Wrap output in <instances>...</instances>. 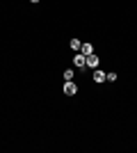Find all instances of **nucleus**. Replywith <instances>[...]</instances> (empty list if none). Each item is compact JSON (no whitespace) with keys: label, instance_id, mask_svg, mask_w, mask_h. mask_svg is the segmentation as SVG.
I'll list each match as a JSON object with an SVG mask.
<instances>
[{"label":"nucleus","instance_id":"1","mask_svg":"<svg viewBox=\"0 0 137 153\" xmlns=\"http://www.w3.org/2000/svg\"><path fill=\"white\" fill-rule=\"evenodd\" d=\"M64 94H66V96L78 94V87H76V82H73V80H66V82H64Z\"/></svg>","mask_w":137,"mask_h":153},{"label":"nucleus","instance_id":"2","mask_svg":"<svg viewBox=\"0 0 137 153\" xmlns=\"http://www.w3.org/2000/svg\"><path fill=\"white\" fill-rule=\"evenodd\" d=\"M73 64H76L78 69H82V66L87 64V55H76V57H73Z\"/></svg>","mask_w":137,"mask_h":153},{"label":"nucleus","instance_id":"3","mask_svg":"<svg viewBox=\"0 0 137 153\" xmlns=\"http://www.w3.org/2000/svg\"><path fill=\"white\" fill-rule=\"evenodd\" d=\"M80 51H82V55H91V53H94V46H91V44H82V46H80Z\"/></svg>","mask_w":137,"mask_h":153},{"label":"nucleus","instance_id":"4","mask_svg":"<svg viewBox=\"0 0 137 153\" xmlns=\"http://www.w3.org/2000/svg\"><path fill=\"white\" fill-rule=\"evenodd\" d=\"M87 64L96 69V66H98V57H96V55H87Z\"/></svg>","mask_w":137,"mask_h":153},{"label":"nucleus","instance_id":"5","mask_svg":"<svg viewBox=\"0 0 137 153\" xmlns=\"http://www.w3.org/2000/svg\"><path fill=\"white\" fill-rule=\"evenodd\" d=\"M94 80H96V82H105V73L103 71H96V73H94Z\"/></svg>","mask_w":137,"mask_h":153},{"label":"nucleus","instance_id":"6","mask_svg":"<svg viewBox=\"0 0 137 153\" xmlns=\"http://www.w3.org/2000/svg\"><path fill=\"white\" fill-rule=\"evenodd\" d=\"M80 46H82V44H80L78 39H71V48H73V51H80Z\"/></svg>","mask_w":137,"mask_h":153},{"label":"nucleus","instance_id":"7","mask_svg":"<svg viewBox=\"0 0 137 153\" xmlns=\"http://www.w3.org/2000/svg\"><path fill=\"white\" fill-rule=\"evenodd\" d=\"M64 80H73V71H71V69L64 71Z\"/></svg>","mask_w":137,"mask_h":153},{"label":"nucleus","instance_id":"8","mask_svg":"<svg viewBox=\"0 0 137 153\" xmlns=\"http://www.w3.org/2000/svg\"><path fill=\"white\" fill-rule=\"evenodd\" d=\"M105 78H107L110 82H114V80H117V73H107V76H105Z\"/></svg>","mask_w":137,"mask_h":153},{"label":"nucleus","instance_id":"9","mask_svg":"<svg viewBox=\"0 0 137 153\" xmlns=\"http://www.w3.org/2000/svg\"><path fill=\"white\" fill-rule=\"evenodd\" d=\"M32 2H39V0H32Z\"/></svg>","mask_w":137,"mask_h":153}]
</instances>
